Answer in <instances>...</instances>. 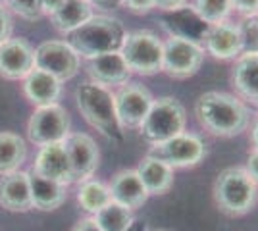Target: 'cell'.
Returning <instances> with one entry per match:
<instances>
[{
    "mask_svg": "<svg viewBox=\"0 0 258 231\" xmlns=\"http://www.w3.org/2000/svg\"><path fill=\"white\" fill-rule=\"evenodd\" d=\"M43 2V12L44 14H54V12L58 10L62 4H64V0H41Z\"/></svg>",
    "mask_w": 258,
    "mask_h": 231,
    "instance_id": "37",
    "label": "cell"
},
{
    "mask_svg": "<svg viewBox=\"0 0 258 231\" xmlns=\"http://www.w3.org/2000/svg\"><path fill=\"white\" fill-rule=\"evenodd\" d=\"M216 206L226 216L239 218L254 208L258 198V185L248 176L245 168H226L222 170L212 187Z\"/></svg>",
    "mask_w": 258,
    "mask_h": 231,
    "instance_id": "4",
    "label": "cell"
},
{
    "mask_svg": "<svg viewBox=\"0 0 258 231\" xmlns=\"http://www.w3.org/2000/svg\"><path fill=\"white\" fill-rule=\"evenodd\" d=\"M154 231H168V229H154Z\"/></svg>",
    "mask_w": 258,
    "mask_h": 231,
    "instance_id": "41",
    "label": "cell"
},
{
    "mask_svg": "<svg viewBox=\"0 0 258 231\" xmlns=\"http://www.w3.org/2000/svg\"><path fill=\"white\" fill-rule=\"evenodd\" d=\"M93 220L97 221V225L102 231H127L135 223L133 212L116 202L106 204L100 212L93 216Z\"/></svg>",
    "mask_w": 258,
    "mask_h": 231,
    "instance_id": "26",
    "label": "cell"
},
{
    "mask_svg": "<svg viewBox=\"0 0 258 231\" xmlns=\"http://www.w3.org/2000/svg\"><path fill=\"white\" fill-rule=\"evenodd\" d=\"M89 4L93 8H100V10H112L121 6V0H89Z\"/></svg>",
    "mask_w": 258,
    "mask_h": 231,
    "instance_id": "36",
    "label": "cell"
},
{
    "mask_svg": "<svg viewBox=\"0 0 258 231\" xmlns=\"http://www.w3.org/2000/svg\"><path fill=\"white\" fill-rule=\"evenodd\" d=\"M33 172L43 177L60 181V183H72V170H70V160L66 154L64 143H52L41 146V150L35 158Z\"/></svg>",
    "mask_w": 258,
    "mask_h": 231,
    "instance_id": "18",
    "label": "cell"
},
{
    "mask_svg": "<svg viewBox=\"0 0 258 231\" xmlns=\"http://www.w3.org/2000/svg\"><path fill=\"white\" fill-rule=\"evenodd\" d=\"M93 16L95 8L89 4V0H64V4L54 14H50V22L56 31L68 35L81 27Z\"/></svg>",
    "mask_w": 258,
    "mask_h": 231,
    "instance_id": "23",
    "label": "cell"
},
{
    "mask_svg": "<svg viewBox=\"0 0 258 231\" xmlns=\"http://www.w3.org/2000/svg\"><path fill=\"white\" fill-rule=\"evenodd\" d=\"M23 95L37 108L52 106V104H58V100H60L62 83L50 73L33 67L31 73L23 79Z\"/></svg>",
    "mask_w": 258,
    "mask_h": 231,
    "instance_id": "21",
    "label": "cell"
},
{
    "mask_svg": "<svg viewBox=\"0 0 258 231\" xmlns=\"http://www.w3.org/2000/svg\"><path fill=\"white\" fill-rule=\"evenodd\" d=\"M12 29H14V22H12L10 10L4 8V4H0V44L10 39Z\"/></svg>",
    "mask_w": 258,
    "mask_h": 231,
    "instance_id": "32",
    "label": "cell"
},
{
    "mask_svg": "<svg viewBox=\"0 0 258 231\" xmlns=\"http://www.w3.org/2000/svg\"><path fill=\"white\" fill-rule=\"evenodd\" d=\"M231 83L235 95L245 102L258 100V52H243L233 60Z\"/></svg>",
    "mask_w": 258,
    "mask_h": 231,
    "instance_id": "17",
    "label": "cell"
},
{
    "mask_svg": "<svg viewBox=\"0 0 258 231\" xmlns=\"http://www.w3.org/2000/svg\"><path fill=\"white\" fill-rule=\"evenodd\" d=\"M154 97L149 89L139 81H127L125 85L116 89L114 93V106L116 118L121 129H139L151 110Z\"/></svg>",
    "mask_w": 258,
    "mask_h": 231,
    "instance_id": "9",
    "label": "cell"
},
{
    "mask_svg": "<svg viewBox=\"0 0 258 231\" xmlns=\"http://www.w3.org/2000/svg\"><path fill=\"white\" fill-rule=\"evenodd\" d=\"M29 189H31L33 208L43 210V212L60 208L68 198V191H66L64 183L39 176L33 170L29 172Z\"/></svg>",
    "mask_w": 258,
    "mask_h": 231,
    "instance_id": "22",
    "label": "cell"
},
{
    "mask_svg": "<svg viewBox=\"0 0 258 231\" xmlns=\"http://www.w3.org/2000/svg\"><path fill=\"white\" fill-rule=\"evenodd\" d=\"M85 69L91 77V83H97V85L106 87L110 91L125 85L131 77V71H129L123 56L119 54V50L89 58Z\"/></svg>",
    "mask_w": 258,
    "mask_h": 231,
    "instance_id": "15",
    "label": "cell"
},
{
    "mask_svg": "<svg viewBox=\"0 0 258 231\" xmlns=\"http://www.w3.org/2000/svg\"><path fill=\"white\" fill-rule=\"evenodd\" d=\"M8 8L25 22H37L44 16L41 0H6Z\"/></svg>",
    "mask_w": 258,
    "mask_h": 231,
    "instance_id": "28",
    "label": "cell"
},
{
    "mask_svg": "<svg viewBox=\"0 0 258 231\" xmlns=\"http://www.w3.org/2000/svg\"><path fill=\"white\" fill-rule=\"evenodd\" d=\"M110 197L112 202L121 204L127 210H139L147 200H149V193L143 185L135 170H119L116 176L110 181Z\"/></svg>",
    "mask_w": 258,
    "mask_h": 231,
    "instance_id": "16",
    "label": "cell"
},
{
    "mask_svg": "<svg viewBox=\"0 0 258 231\" xmlns=\"http://www.w3.org/2000/svg\"><path fill=\"white\" fill-rule=\"evenodd\" d=\"M76 102L83 120L97 129L106 141L119 144L123 139V129L119 127L114 106V93L97 83H81L76 89Z\"/></svg>",
    "mask_w": 258,
    "mask_h": 231,
    "instance_id": "3",
    "label": "cell"
},
{
    "mask_svg": "<svg viewBox=\"0 0 258 231\" xmlns=\"http://www.w3.org/2000/svg\"><path fill=\"white\" fill-rule=\"evenodd\" d=\"M206 152H208L206 143L201 135L183 131L166 143L151 146V150L147 154L166 162L173 170H185V168H195L201 164L206 158Z\"/></svg>",
    "mask_w": 258,
    "mask_h": 231,
    "instance_id": "8",
    "label": "cell"
},
{
    "mask_svg": "<svg viewBox=\"0 0 258 231\" xmlns=\"http://www.w3.org/2000/svg\"><path fill=\"white\" fill-rule=\"evenodd\" d=\"M203 48L206 54H210L216 60H235L239 54H243V39L239 25L231 20L216 25H208L203 37Z\"/></svg>",
    "mask_w": 258,
    "mask_h": 231,
    "instance_id": "14",
    "label": "cell"
},
{
    "mask_svg": "<svg viewBox=\"0 0 258 231\" xmlns=\"http://www.w3.org/2000/svg\"><path fill=\"white\" fill-rule=\"evenodd\" d=\"M250 143H252V150H258V116L250 127Z\"/></svg>",
    "mask_w": 258,
    "mask_h": 231,
    "instance_id": "38",
    "label": "cell"
},
{
    "mask_svg": "<svg viewBox=\"0 0 258 231\" xmlns=\"http://www.w3.org/2000/svg\"><path fill=\"white\" fill-rule=\"evenodd\" d=\"M245 170L248 172V176L254 179V183L258 185V150H250L247 158V166Z\"/></svg>",
    "mask_w": 258,
    "mask_h": 231,
    "instance_id": "34",
    "label": "cell"
},
{
    "mask_svg": "<svg viewBox=\"0 0 258 231\" xmlns=\"http://www.w3.org/2000/svg\"><path fill=\"white\" fill-rule=\"evenodd\" d=\"M191 8L197 14V18L206 25L227 22L233 14L231 0H195Z\"/></svg>",
    "mask_w": 258,
    "mask_h": 231,
    "instance_id": "27",
    "label": "cell"
},
{
    "mask_svg": "<svg viewBox=\"0 0 258 231\" xmlns=\"http://www.w3.org/2000/svg\"><path fill=\"white\" fill-rule=\"evenodd\" d=\"M231 8L241 18H254L258 14V0H231Z\"/></svg>",
    "mask_w": 258,
    "mask_h": 231,
    "instance_id": "30",
    "label": "cell"
},
{
    "mask_svg": "<svg viewBox=\"0 0 258 231\" xmlns=\"http://www.w3.org/2000/svg\"><path fill=\"white\" fill-rule=\"evenodd\" d=\"M183 131H187V112L181 102L170 95L154 99L139 127L141 137L151 146L166 143Z\"/></svg>",
    "mask_w": 258,
    "mask_h": 231,
    "instance_id": "5",
    "label": "cell"
},
{
    "mask_svg": "<svg viewBox=\"0 0 258 231\" xmlns=\"http://www.w3.org/2000/svg\"><path fill=\"white\" fill-rule=\"evenodd\" d=\"M64 148L70 160L72 183L74 181L83 183L87 179H91L100 162V150L97 146V141L87 133H70L64 139Z\"/></svg>",
    "mask_w": 258,
    "mask_h": 231,
    "instance_id": "12",
    "label": "cell"
},
{
    "mask_svg": "<svg viewBox=\"0 0 258 231\" xmlns=\"http://www.w3.org/2000/svg\"><path fill=\"white\" fill-rule=\"evenodd\" d=\"M0 206L8 212H29L33 208L29 174L18 170L0 177Z\"/></svg>",
    "mask_w": 258,
    "mask_h": 231,
    "instance_id": "20",
    "label": "cell"
},
{
    "mask_svg": "<svg viewBox=\"0 0 258 231\" xmlns=\"http://www.w3.org/2000/svg\"><path fill=\"white\" fill-rule=\"evenodd\" d=\"M205 48L203 44L183 39L175 35H168L164 39V56H162V71L172 79L183 81L199 73L205 62Z\"/></svg>",
    "mask_w": 258,
    "mask_h": 231,
    "instance_id": "7",
    "label": "cell"
},
{
    "mask_svg": "<svg viewBox=\"0 0 258 231\" xmlns=\"http://www.w3.org/2000/svg\"><path fill=\"white\" fill-rule=\"evenodd\" d=\"M195 118L206 133L231 139L250 125V108L245 100L226 91H206L195 100Z\"/></svg>",
    "mask_w": 258,
    "mask_h": 231,
    "instance_id": "1",
    "label": "cell"
},
{
    "mask_svg": "<svg viewBox=\"0 0 258 231\" xmlns=\"http://www.w3.org/2000/svg\"><path fill=\"white\" fill-rule=\"evenodd\" d=\"M189 0H154V8L168 14V12H177L187 6Z\"/></svg>",
    "mask_w": 258,
    "mask_h": 231,
    "instance_id": "33",
    "label": "cell"
},
{
    "mask_svg": "<svg viewBox=\"0 0 258 231\" xmlns=\"http://www.w3.org/2000/svg\"><path fill=\"white\" fill-rule=\"evenodd\" d=\"M35 67V48L23 37H10L0 44V77L20 81Z\"/></svg>",
    "mask_w": 258,
    "mask_h": 231,
    "instance_id": "13",
    "label": "cell"
},
{
    "mask_svg": "<svg viewBox=\"0 0 258 231\" xmlns=\"http://www.w3.org/2000/svg\"><path fill=\"white\" fill-rule=\"evenodd\" d=\"M127 231H147V225H145V221L135 220V223H133V225H131Z\"/></svg>",
    "mask_w": 258,
    "mask_h": 231,
    "instance_id": "39",
    "label": "cell"
},
{
    "mask_svg": "<svg viewBox=\"0 0 258 231\" xmlns=\"http://www.w3.org/2000/svg\"><path fill=\"white\" fill-rule=\"evenodd\" d=\"M4 2H6V0H4Z\"/></svg>",
    "mask_w": 258,
    "mask_h": 231,
    "instance_id": "43",
    "label": "cell"
},
{
    "mask_svg": "<svg viewBox=\"0 0 258 231\" xmlns=\"http://www.w3.org/2000/svg\"><path fill=\"white\" fill-rule=\"evenodd\" d=\"M27 158L25 141L18 133H0V176H8L18 172Z\"/></svg>",
    "mask_w": 258,
    "mask_h": 231,
    "instance_id": "24",
    "label": "cell"
},
{
    "mask_svg": "<svg viewBox=\"0 0 258 231\" xmlns=\"http://www.w3.org/2000/svg\"><path fill=\"white\" fill-rule=\"evenodd\" d=\"M81 56L66 41H44L35 48V67L56 77L60 83L79 73Z\"/></svg>",
    "mask_w": 258,
    "mask_h": 231,
    "instance_id": "11",
    "label": "cell"
},
{
    "mask_svg": "<svg viewBox=\"0 0 258 231\" xmlns=\"http://www.w3.org/2000/svg\"><path fill=\"white\" fill-rule=\"evenodd\" d=\"M72 231H102V229L98 227L97 221L93 220V218H83V220L77 221Z\"/></svg>",
    "mask_w": 258,
    "mask_h": 231,
    "instance_id": "35",
    "label": "cell"
},
{
    "mask_svg": "<svg viewBox=\"0 0 258 231\" xmlns=\"http://www.w3.org/2000/svg\"><path fill=\"white\" fill-rule=\"evenodd\" d=\"M125 35L127 29L121 20L106 14H95L76 31L66 35V43L81 58L89 60L95 56L119 50Z\"/></svg>",
    "mask_w": 258,
    "mask_h": 231,
    "instance_id": "2",
    "label": "cell"
},
{
    "mask_svg": "<svg viewBox=\"0 0 258 231\" xmlns=\"http://www.w3.org/2000/svg\"><path fill=\"white\" fill-rule=\"evenodd\" d=\"M254 22H256V27H258V14L254 16Z\"/></svg>",
    "mask_w": 258,
    "mask_h": 231,
    "instance_id": "40",
    "label": "cell"
},
{
    "mask_svg": "<svg viewBox=\"0 0 258 231\" xmlns=\"http://www.w3.org/2000/svg\"><path fill=\"white\" fill-rule=\"evenodd\" d=\"M135 172L143 181L149 197H158V195L170 193L173 181H175V170L151 154H145V158L135 168Z\"/></svg>",
    "mask_w": 258,
    "mask_h": 231,
    "instance_id": "19",
    "label": "cell"
},
{
    "mask_svg": "<svg viewBox=\"0 0 258 231\" xmlns=\"http://www.w3.org/2000/svg\"><path fill=\"white\" fill-rule=\"evenodd\" d=\"M121 6L131 14L145 16L154 10V0H121Z\"/></svg>",
    "mask_w": 258,
    "mask_h": 231,
    "instance_id": "31",
    "label": "cell"
},
{
    "mask_svg": "<svg viewBox=\"0 0 258 231\" xmlns=\"http://www.w3.org/2000/svg\"><path fill=\"white\" fill-rule=\"evenodd\" d=\"M70 114L60 104L52 106H41L35 112L27 123V137L33 144L44 146L52 143H64V139L70 135Z\"/></svg>",
    "mask_w": 258,
    "mask_h": 231,
    "instance_id": "10",
    "label": "cell"
},
{
    "mask_svg": "<svg viewBox=\"0 0 258 231\" xmlns=\"http://www.w3.org/2000/svg\"><path fill=\"white\" fill-rule=\"evenodd\" d=\"M119 54L123 56L131 73L143 77L156 75L162 71V56H164V39L154 31L137 29L125 35Z\"/></svg>",
    "mask_w": 258,
    "mask_h": 231,
    "instance_id": "6",
    "label": "cell"
},
{
    "mask_svg": "<svg viewBox=\"0 0 258 231\" xmlns=\"http://www.w3.org/2000/svg\"><path fill=\"white\" fill-rule=\"evenodd\" d=\"M237 25L243 39V52H258V27L254 18H243Z\"/></svg>",
    "mask_w": 258,
    "mask_h": 231,
    "instance_id": "29",
    "label": "cell"
},
{
    "mask_svg": "<svg viewBox=\"0 0 258 231\" xmlns=\"http://www.w3.org/2000/svg\"><path fill=\"white\" fill-rule=\"evenodd\" d=\"M254 106H256V108H258V100H256V102H254Z\"/></svg>",
    "mask_w": 258,
    "mask_h": 231,
    "instance_id": "42",
    "label": "cell"
},
{
    "mask_svg": "<svg viewBox=\"0 0 258 231\" xmlns=\"http://www.w3.org/2000/svg\"><path fill=\"white\" fill-rule=\"evenodd\" d=\"M77 202L79 206L85 210L87 214H97L104 208L106 204L112 202L110 197V189L106 183H102L100 179H87L83 183H79V191H77Z\"/></svg>",
    "mask_w": 258,
    "mask_h": 231,
    "instance_id": "25",
    "label": "cell"
}]
</instances>
